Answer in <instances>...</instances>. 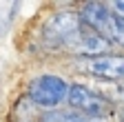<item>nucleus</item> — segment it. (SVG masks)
Wrapping results in <instances>:
<instances>
[{"mask_svg": "<svg viewBox=\"0 0 124 122\" xmlns=\"http://www.w3.org/2000/svg\"><path fill=\"white\" fill-rule=\"evenodd\" d=\"M120 93H122V98H124V82H122V87H120Z\"/></svg>", "mask_w": 124, "mask_h": 122, "instance_id": "10", "label": "nucleus"}, {"mask_svg": "<svg viewBox=\"0 0 124 122\" xmlns=\"http://www.w3.org/2000/svg\"><path fill=\"white\" fill-rule=\"evenodd\" d=\"M104 38L111 42V44H117V47H124V18L120 16H111V20H108V29Z\"/></svg>", "mask_w": 124, "mask_h": 122, "instance_id": "8", "label": "nucleus"}, {"mask_svg": "<svg viewBox=\"0 0 124 122\" xmlns=\"http://www.w3.org/2000/svg\"><path fill=\"white\" fill-rule=\"evenodd\" d=\"M122 122H124V111H122Z\"/></svg>", "mask_w": 124, "mask_h": 122, "instance_id": "11", "label": "nucleus"}, {"mask_svg": "<svg viewBox=\"0 0 124 122\" xmlns=\"http://www.w3.org/2000/svg\"><path fill=\"white\" fill-rule=\"evenodd\" d=\"M111 16H113V11L108 9V5H104V2H84L80 7V11H78V18H80L82 27L91 29V31H95L100 36L106 33Z\"/></svg>", "mask_w": 124, "mask_h": 122, "instance_id": "5", "label": "nucleus"}, {"mask_svg": "<svg viewBox=\"0 0 124 122\" xmlns=\"http://www.w3.org/2000/svg\"><path fill=\"white\" fill-rule=\"evenodd\" d=\"M69 84L62 75L58 73H40L36 78H31L27 84V100L31 106L42 111H55L67 102Z\"/></svg>", "mask_w": 124, "mask_h": 122, "instance_id": "2", "label": "nucleus"}, {"mask_svg": "<svg viewBox=\"0 0 124 122\" xmlns=\"http://www.w3.org/2000/svg\"><path fill=\"white\" fill-rule=\"evenodd\" d=\"M80 33H82V22L78 18V11L71 9L51 13L40 27L42 47H46L49 51H73Z\"/></svg>", "mask_w": 124, "mask_h": 122, "instance_id": "1", "label": "nucleus"}, {"mask_svg": "<svg viewBox=\"0 0 124 122\" xmlns=\"http://www.w3.org/2000/svg\"><path fill=\"white\" fill-rule=\"evenodd\" d=\"M80 69L93 78L102 80H124V56L115 53H104L95 58H80Z\"/></svg>", "mask_w": 124, "mask_h": 122, "instance_id": "4", "label": "nucleus"}, {"mask_svg": "<svg viewBox=\"0 0 124 122\" xmlns=\"http://www.w3.org/2000/svg\"><path fill=\"white\" fill-rule=\"evenodd\" d=\"M108 49H111V42H108L104 36L82 27V33H80V38H78V42H75V47H73L71 53L80 56V58H95V56L108 53Z\"/></svg>", "mask_w": 124, "mask_h": 122, "instance_id": "6", "label": "nucleus"}, {"mask_svg": "<svg viewBox=\"0 0 124 122\" xmlns=\"http://www.w3.org/2000/svg\"><path fill=\"white\" fill-rule=\"evenodd\" d=\"M71 111H78L89 118H100V120H108L111 115V102L108 98H104L102 93L89 89L86 84H69V93H67V102Z\"/></svg>", "mask_w": 124, "mask_h": 122, "instance_id": "3", "label": "nucleus"}, {"mask_svg": "<svg viewBox=\"0 0 124 122\" xmlns=\"http://www.w3.org/2000/svg\"><path fill=\"white\" fill-rule=\"evenodd\" d=\"M38 122H108V120H100V118H89L71 109H55V111H44Z\"/></svg>", "mask_w": 124, "mask_h": 122, "instance_id": "7", "label": "nucleus"}, {"mask_svg": "<svg viewBox=\"0 0 124 122\" xmlns=\"http://www.w3.org/2000/svg\"><path fill=\"white\" fill-rule=\"evenodd\" d=\"M108 9H111L115 16L124 18V0H115V2H111V5H108Z\"/></svg>", "mask_w": 124, "mask_h": 122, "instance_id": "9", "label": "nucleus"}]
</instances>
